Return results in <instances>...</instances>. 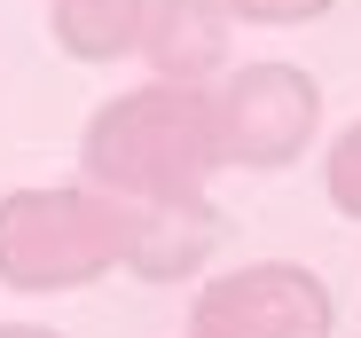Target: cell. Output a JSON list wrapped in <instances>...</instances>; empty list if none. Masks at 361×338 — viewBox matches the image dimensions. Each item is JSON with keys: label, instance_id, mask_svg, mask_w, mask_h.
Here are the masks:
<instances>
[{"label": "cell", "instance_id": "10", "mask_svg": "<svg viewBox=\"0 0 361 338\" xmlns=\"http://www.w3.org/2000/svg\"><path fill=\"white\" fill-rule=\"evenodd\" d=\"M0 338H55L47 322H0Z\"/></svg>", "mask_w": 361, "mask_h": 338}, {"label": "cell", "instance_id": "7", "mask_svg": "<svg viewBox=\"0 0 361 338\" xmlns=\"http://www.w3.org/2000/svg\"><path fill=\"white\" fill-rule=\"evenodd\" d=\"M149 0H47V32L71 64H126Z\"/></svg>", "mask_w": 361, "mask_h": 338}, {"label": "cell", "instance_id": "9", "mask_svg": "<svg viewBox=\"0 0 361 338\" xmlns=\"http://www.w3.org/2000/svg\"><path fill=\"white\" fill-rule=\"evenodd\" d=\"M235 24H322L338 0H220Z\"/></svg>", "mask_w": 361, "mask_h": 338}, {"label": "cell", "instance_id": "8", "mask_svg": "<svg viewBox=\"0 0 361 338\" xmlns=\"http://www.w3.org/2000/svg\"><path fill=\"white\" fill-rule=\"evenodd\" d=\"M322 189H330V205H338L345 220H361V119L330 142V157H322Z\"/></svg>", "mask_w": 361, "mask_h": 338}, {"label": "cell", "instance_id": "4", "mask_svg": "<svg viewBox=\"0 0 361 338\" xmlns=\"http://www.w3.org/2000/svg\"><path fill=\"white\" fill-rule=\"evenodd\" d=\"M330 330H338L330 284L298 260L228 267L189 307V338H330Z\"/></svg>", "mask_w": 361, "mask_h": 338}, {"label": "cell", "instance_id": "2", "mask_svg": "<svg viewBox=\"0 0 361 338\" xmlns=\"http://www.w3.org/2000/svg\"><path fill=\"white\" fill-rule=\"evenodd\" d=\"M118 275V205L94 181H39L0 197V284L63 299Z\"/></svg>", "mask_w": 361, "mask_h": 338}, {"label": "cell", "instance_id": "3", "mask_svg": "<svg viewBox=\"0 0 361 338\" xmlns=\"http://www.w3.org/2000/svg\"><path fill=\"white\" fill-rule=\"evenodd\" d=\"M212 126H220V165L283 174L322 134V87L298 64H228L212 79Z\"/></svg>", "mask_w": 361, "mask_h": 338}, {"label": "cell", "instance_id": "1", "mask_svg": "<svg viewBox=\"0 0 361 338\" xmlns=\"http://www.w3.org/2000/svg\"><path fill=\"white\" fill-rule=\"evenodd\" d=\"M220 165V126H212V87H180V79H149L110 95L87 142H79V181L110 189V197H212Z\"/></svg>", "mask_w": 361, "mask_h": 338}, {"label": "cell", "instance_id": "6", "mask_svg": "<svg viewBox=\"0 0 361 338\" xmlns=\"http://www.w3.org/2000/svg\"><path fill=\"white\" fill-rule=\"evenodd\" d=\"M134 55L149 79H180V87H212L235 64V16L220 0H149Z\"/></svg>", "mask_w": 361, "mask_h": 338}, {"label": "cell", "instance_id": "5", "mask_svg": "<svg viewBox=\"0 0 361 338\" xmlns=\"http://www.w3.org/2000/svg\"><path fill=\"white\" fill-rule=\"evenodd\" d=\"M110 205H118V275L134 284H189L220 244L212 197H110Z\"/></svg>", "mask_w": 361, "mask_h": 338}]
</instances>
